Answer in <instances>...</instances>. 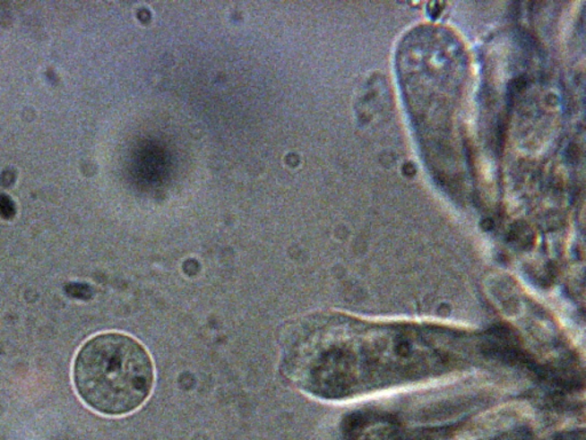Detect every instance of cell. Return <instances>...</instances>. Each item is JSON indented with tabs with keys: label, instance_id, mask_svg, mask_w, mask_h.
<instances>
[{
	"label": "cell",
	"instance_id": "obj_1",
	"mask_svg": "<svg viewBox=\"0 0 586 440\" xmlns=\"http://www.w3.org/2000/svg\"><path fill=\"white\" fill-rule=\"evenodd\" d=\"M478 351L464 329L314 312L289 328L280 357L301 392L345 401L460 372Z\"/></svg>",
	"mask_w": 586,
	"mask_h": 440
},
{
	"label": "cell",
	"instance_id": "obj_2",
	"mask_svg": "<svg viewBox=\"0 0 586 440\" xmlns=\"http://www.w3.org/2000/svg\"><path fill=\"white\" fill-rule=\"evenodd\" d=\"M73 381L90 409L106 415L129 414L150 398L154 364L134 337L105 332L92 337L77 353Z\"/></svg>",
	"mask_w": 586,
	"mask_h": 440
},
{
	"label": "cell",
	"instance_id": "obj_3",
	"mask_svg": "<svg viewBox=\"0 0 586 440\" xmlns=\"http://www.w3.org/2000/svg\"><path fill=\"white\" fill-rule=\"evenodd\" d=\"M65 289H67L69 296L75 298H88L90 295V290L88 286L78 285V283L69 285Z\"/></svg>",
	"mask_w": 586,
	"mask_h": 440
}]
</instances>
